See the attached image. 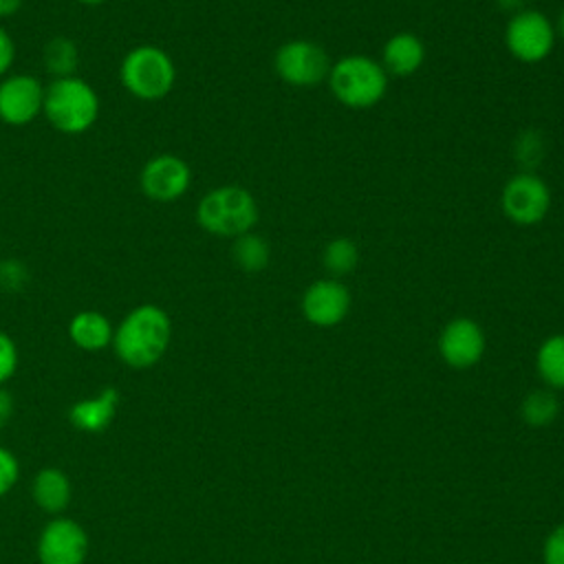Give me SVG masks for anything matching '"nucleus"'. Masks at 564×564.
<instances>
[{"instance_id":"f8f14e48","label":"nucleus","mask_w":564,"mask_h":564,"mask_svg":"<svg viewBox=\"0 0 564 564\" xmlns=\"http://www.w3.org/2000/svg\"><path fill=\"white\" fill-rule=\"evenodd\" d=\"M350 304V291L339 278H319L304 289L300 308L313 326L330 328L346 319Z\"/></svg>"},{"instance_id":"6e6552de","label":"nucleus","mask_w":564,"mask_h":564,"mask_svg":"<svg viewBox=\"0 0 564 564\" xmlns=\"http://www.w3.org/2000/svg\"><path fill=\"white\" fill-rule=\"evenodd\" d=\"M507 51L524 64H538L549 57L555 44V29L551 20L533 9L513 13L505 29Z\"/></svg>"},{"instance_id":"4468645a","label":"nucleus","mask_w":564,"mask_h":564,"mask_svg":"<svg viewBox=\"0 0 564 564\" xmlns=\"http://www.w3.org/2000/svg\"><path fill=\"white\" fill-rule=\"evenodd\" d=\"M119 399H121L119 390L112 386H106L95 397L75 401L68 410V421L73 423V427L88 434L104 432L117 414Z\"/></svg>"},{"instance_id":"cd10ccee","label":"nucleus","mask_w":564,"mask_h":564,"mask_svg":"<svg viewBox=\"0 0 564 564\" xmlns=\"http://www.w3.org/2000/svg\"><path fill=\"white\" fill-rule=\"evenodd\" d=\"M15 57H18V46L11 33L0 24V79L11 73Z\"/></svg>"},{"instance_id":"f03ea898","label":"nucleus","mask_w":564,"mask_h":564,"mask_svg":"<svg viewBox=\"0 0 564 564\" xmlns=\"http://www.w3.org/2000/svg\"><path fill=\"white\" fill-rule=\"evenodd\" d=\"M101 101L95 86L79 77L51 79L44 90L42 117L53 130L68 137L86 134L99 119Z\"/></svg>"},{"instance_id":"1a4fd4ad","label":"nucleus","mask_w":564,"mask_h":564,"mask_svg":"<svg viewBox=\"0 0 564 564\" xmlns=\"http://www.w3.org/2000/svg\"><path fill=\"white\" fill-rule=\"evenodd\" d=\"M189 185V163L172 152L150 156L139 170V189L152 203H174L187 194Z\"/></svg>"},{"instance_id":"39448f33","label":"nucleus","mask_w":564,"mask_h":564,"mask_svg":"<svg viewBox=\"0 0 564 564\" xmlns=\"http://www.w3.org/2000/svg\"><path fill=\"white\" fill-rule=\"evenodd\" d=\"M328 86L335 99L348 108L377 106L388 90V73L368 55H346L330 66Z\"/></svg>"},{"instance_id":"412c9836","label":"nucleus","mask_w":564,"mask_h":564,"mask_svg":"<svg viewBox=\"0 0 564 564\" xmlns=\"http://www.w3.org/2000/svg\"><path fill=\"white\" fill-rule=\"evenodd\" d=\"M520 414L527 421V425H531V427L551 425L560 414V399H557L555 390H551V388L531 390L520 405Z\"/></svg>"},{"instance_id":"dca6fc26","label":"nucleus","mask_w":564,"mask_h":564,"mask_svg":"<svg viewBox=\"0 0 564 564\" xmlns=\"http://www.w3.org/2000/svg\"><path fill=\"white\" fill-rule=\"evenodd\" d=\"M425 62V44L419 35L410 31L394 33L386 40L381 51V66L388 75L410 77Z\"/></svg>"},{"instance_id":"a211bd4d","label":"nucleus","mask_w":564,"mask_h":564,"mask_svg":"<svg viewBox=\"0 0 564 564\" xmlns=\"http://www.w3.org/2000/svg\"><path fill=\"white\" fill-rule=\"evenodd\" d=\"M42 64L51 79L77 75L79 48H77L75 40H70L66 35L51 37L42 48Z\"/></svg>"},{"instance_id":"9b49d317","label":"nucleus","mask_w":564,"mask_h":564,"mask_svg":"<svg viewBox=\"0 0 564 564\" xmlns=\"http://www.w3.org/2000/svg\"><path fill=\"white\" fill-rule=\"evenodd\" d=\"M88 546V533L77 520L68 516H53L42 527L35 551L40 564H84Z\"/></svg>"},{"instance_id":"7ed1b4c3","label":"nucleus","mask_w":564,"mask_h":564,"mask_svg":"<svg viewBox=\"0 0 564 564\" xmlns=\"http://www.w3.org/2000/svg\"><path fill=\"white\" fill-rule=\"evenodd\" d=\"M260 209L253 194L240 185H218L205 192L194 209L198 227L218 238H238L253 231Z\"/></svg>"},{"instance_id":"ddd939ff","label":"nucleus","mask_w":564,"mask_h":564,"mask_svg":"<svg viewBox=\"0 0 564 564\" xmlns=\"http://www.w3.org/2000/svg\"><path fill=\"white\" fill-rule=\"evenodd\" d=\"M438 352L452 368L465 370L476 366L485 355V333L471 317L449 319L438 335Z\"/></svg>"},{"instance_id":"c756f323","label":"nucleus","mask_w":564,"mask_h":564,"mask_svg":"<svg viewBox=\"0 0 564 564\" xmlns=\"http://www.w3.org/2000/svg\"><path fill=\"white\" fill-rule=\"evenodd\" d=\"M24 0H0V20L13 18L22 9Z\"/></svg>"},{"instance_id":"f3484780","label":"nucleus","mask_w":564,"mask_h":564,"mask_svg":"<svg viewBox=\"0 0 564 564\" xmlns=\"http://www.w3.org/2000/svg\"><path fill=\"white\" fill-rule=\"evenodd\" d=\"M33 502L48 516H62L73 500V482L59 467H44L31 482Z\"/></svg>"},{"instance_id":"4be33fe9","label":"nucleus","mask_w":564,"mask_h":564,"mask_svg":"<svg viewBox=\"0 0 564 564\" xmlns=\"http://www.w3.org/2000/svg\"><path fill=\"white\" fill-rule=\"evenodd\" d=\"M322 264L333 278H344L357 269L359 247L350 238L337 236L326 242L322 251Z\"/></svg>"},{"instance_id":"2eb2a0df","label":"nucleus","mask_w":564,"mask_h":564,"mask_svg":"<svg viewBox=\"0 0 564 564\" xmlns=\"http://www.w3.org/2000/svg\"><path fill=\"white\" fill-rule=\"evenodd\" d=\"M115 324L97 308H82L68 322V339L84 352H99L112 346Z\"/></svg>"},{"instance_id":"393cba45","label":"nucleus","mask_w":564,"mask_h":564,"mask_svg":"<svg viewBox=\"0 0 564 564\" xmlns=\"http://www.w3.org/2000/svg\"><path fill=\"white\" fill-rule=\"evenodd\" d=\"M20 364V350L15 339L0 328V388L15 375Z\"/></svg>"},{"instance_id":"aec40b11","label":"nucleus","mask_w":564,"mask_h":564,"mask_svg":"<svg viewBox=\"0 0 564 564\" xmlns=\"http://www.w3.org/2000/svg\"><path fill=\"white\" fill-rule=\"evenodd\" d=\"M535 368L551 390H564V333L549 335L540 344L535 352Z\"/></svg>"},{"instance_id":"c85d7f7f","label":"nucleus","mask_w":564,"mask_h":564,"mask_svg":"<svg viewBox=\"0 0 564 564\" xmlns=\"http://www.w3.org/2000/svg\"><path fill=\"white\" fill-rule=\"evenodd\" d=\"M11 416H13V397H11V392L2 386V388H0V427H4Z\"/></svg>"},{"instance_id":"9d476101","label":"nucleus","mask_w":564,"mask_h":564,"mask_svg":"<svg viewBox=\"0 0 564 564\" xmlns=\"http://www.w3.org/2000/svg\"><path fill=\"white\" fill-rule=\"evenodd\" d=\"M44 90L33 73H9L0 79V121L11 128H22L42 117Z\"/></svg>"},{"instance_id":"473e14b6","label":"nucleus","mask_w":564,"mask_h":564,"mask_svg":"<svg viewBox=\"0 0 564 564\" xmlns=\"http://www.w3.org/2000/svg\"><path fill=\"white\" fill-rule=\"evenodd\" d=\"M75 2L86 4V7H97V4H104V2H108V0H75Z\"/></svg>"},{"instance_id":"7c9ffc66","label":"nucleus","mask_w":564,"mask_h":564,"mask_svg":"<svg viewBox=\"0 0 564 564\" xmlns=\"http://www.w3.org/2000/svg\"><path fill=\"white\" fill-rule=\"evenodd\" d=\"M494 4L500 9V11H507V13H518L524 9L527 0H494Z\"/></svg>"},{"instance_id":"0eeeda50","label":"nucleus","mask_w":564,"mask_h":564,"mask_svg":"<svg viewBox=\"0 0 564 564\" xmlns=\"http://www.w3.org/2000/svg\"><path fill=\"white\" fill-rule=\"evenodd\" d=\"M500 207L520 227L538 225L551 209V189L535 172H518L502 185Z\"/></svg>"},{"instance_id":"bb28decb","label":"nucleus","mask_w":564,"mask_h":564,"mask_svg":"<svg viewBox=\"0 0 564 564\" xmlns=\"http://www.w3.org/2000/svg\"><path fill=\"white\" fill-rule=\"evenodd\" d=\"M544 564H564V524L551 529L542 546Z\"/></svg>"},{"instance_id":"20e7f679","label":"nucleus","mask_w":564,"mask_h":564,"mask_svg":"<svg viewBox=\"0 0 564 564\" xmlns=\"http://www.w3.org/2000/svg\"><path fill=\"white\" fill-rule=\"evenodd\" d=\"M119 82L139 101H161L176 86V64L165 48L137 44L121 57Z\"/></svg>"},{"instance_id":"5701e85b","label":"nucleus","mask_w":564,"mask_h":564,"mask_svg":"<svg viewBox=\"0 0 564 564\" xmlns=\"http://www.w3.org/2000/svg\"><path fill=\"white\" fill-rule=\"evenodd\" d=\"M544 152H546V143L540 130H524L516 137L513 156H516V163L522 165V172H533L542 163Z\"/></svg>"},{"instance_id":"423d86ee","label":"nucleus","mask_w":564,"mask_h":564,"mask_svg":"<svg viewBox=\"0 0 564 564\" xmlns=\"http://www.w3.org/2000/svg\"><path fill=\"white\" fill-rule=\"evenodd\" d=\"M328 53L311 40H289L278 46L273 55V68L284 84L297 88H311L328 79L330 73Z\"/></svg>"},{"instance_id":"2f4dec72","label":"nucleus","mask_w":564,"mask_h":564,"mask_svg":"<svg viewBox=\"0 0 564 564\" xmlns=\"http://www.w3.org/2000/svg\"><path fill=\"white\" fill-rule=\"evenodd\" d=\"M557 33H560V37L564 42V11L560 13V20H557Z\"/></svg>"},{"instance_id":"f257e3e1","label":"nucleus","mask_w":564,"mask_h":564,"mask_svg":"<svg viewBox=\"0 0 564 564\" xmlns=\"http://www.w3.org/2000/svg\"><path fill=\"white\" fill-rule=\"evenodd\" d=\"M172 341V317L154 302L132 306L115 326L112 350L117 359L134 370L152 368L163 359Z\"/></svg>"},{"instance_id":"a878e982","label":"nucleus","mask_w":564,"mask_h":564,"mask_svg":"<svg viewBox=\"0 0 564 564\" xmlns=\"http://www.w3.org/2000/svg\"><path fill=\"white\" fill-rule=\"evenodd\" d=\"M18 476H20V463L15 454L0 445V498L15 487Z\"/></svg>"},{"instance_id":"b1692460","label":"nucleus","mask_w":564,"mask_h":564,"mask_svg":"<svg viewBox=\"0 0 564 564\" xmlns=\"http://www.w3.org/2000/svg\"><path fill=\"white\" fill-rule=\"evenodd\" d=\"M31 282L29 267L18 258H0V291L22 293Z\"/></svg>"},{"instance_id":"6ab92c4d","label":"nucleus","mask_w":564,"mask_h":564,"mask_svg":"<svg viewBox=\"0 0 564 564\" xmlns=\"http://www.w3.org/2000/svg\"><path fill=\"white\" fill-rule=\"evenodd\" d=\"M231 260L245 273H260L271 262V245L264 236L256 231H247L231 242Z\"/></svg>"}]
</instances>
